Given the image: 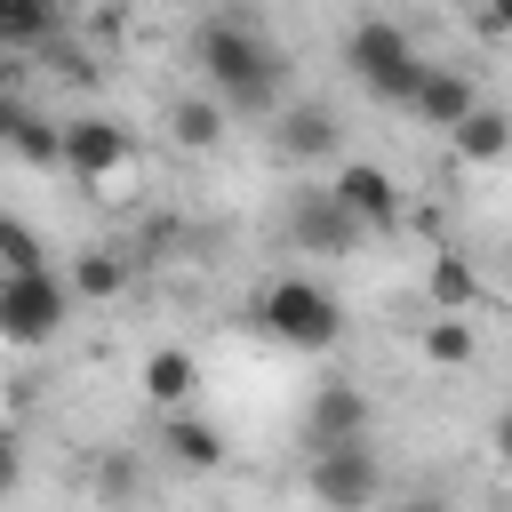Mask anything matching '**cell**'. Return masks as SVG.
I'll use <instances>...</instances> for the list:
<instances>
[{
	"mask_svg": "<svg viewBox=\"0 0 512 512\" xmlns=\"http://www.w3.org/2000/svg\"><path fill=\"white\" fill-rule=\"evenodd\" d=\"M448 160H456V168H496V160H512V112H504V104H480L472 120H456V128H448Z\"/></svg>",
	"mask_w": 512,
	"mask_h": 512,
	"instance_id": "cell-10",
	"label": "cell"
},
{
	"mask_svg": "<svg viewBox=\"0 0 512 512\" xmlns=\"http://www.w3.org/2000/svg\"><path fill=\"white\" fill-rule=\"evenodd\" d=\"M24 480V448H16V424H0V496Z\"/></svg>",
	"mask_w": 512,
	"mask_h": 512,
	"instance_id": "cell-23",
	"label": "cell"
},
{
	"mask_svg": "<svg viewBox=\"0 0 512 512\" xmlns=\"http://www.w3.org/2000/svg\"><path fill=\"white\" fill-rule=\"evenodd\" d=\"M192 64L208 72V88H216V104L224 112H272L280 104V48L248 24V16H208L200 32H192Z\"/></svg>",
	"mask_w": 512,
	"mask_h": 512,
	"instance_id": "cell-1",
	"label": "cell"
},
{
	"mask_svg": "<svg viewBox=\"0 0 512 512\" xmlns=\"http://www.w3.org/2000/svg\"><path fill=\"white\" fill-rule=\"evenodd\" d=\"M64 288H72V304H112L128 288V248H80L64 264Z\"/></svg>",
	"mask_w": 512,
	"mask_h": 512,
	"instance_id": "cell-13",
	"label": "cell"
},
{
	"mask_svg": "<svg viewBox=\"0 0 512 512\" xmlns=\"http://www.w3.org/2000/svg\"><path fill=\"white\" fill-rule=\"evenodd\" d=\"M480 32L488 40H512V0H480Z\"/></svg>",
	"mask_w": 512,
	"mask_h": 512,
	"instance_id": "cell-24",
	"label": "cell"
},
{
	"mask_svg": "<svg viewBox=\"0 0 512 512\" xmlns=\"http://www.w3.org/2000/svg\"><path fill=\"white\" fill-rule=\"evenodd\" d=\"M0 272H48V248L24 216H0Z\"/></svg>",
	"mask_w": 512,
	"mask_h": 512,
	"instance_id": "cell-21",
	"label": "cell"
},
{
	"mask_svg": "<svg viewBox=\"0 0 512 512\" xmlns=\"http://www.w3.org/2000/svg\"><path fill=\"white\" fill-rule=\"evenodd\" d=\"M56 0H0V48L8 56H24V48H48L56 40Z\"/></svg>",
	"mask_w": 512,
	"mask_h": 512,
	"instance_id": "cell-17",
	"label": "cell"
},
{
	"mask_svg": "<svg viewBox=\"0 0 512 512\" xmlns=\"http://www.w3.org/2000/svg\"><path fill=\"white\" fill-rule=\"evenodd\" d=\"M344 64H352V80L376 104H416V88H424V56H416V40L392 16H360L344 32Z\"/></svg>",
	"mask_w": 512,
	"mask_h": 512,
	"instance_id": "cell-3",
	"label": "cell"
},
{
	"mask_svg": "<svg viewBox=\"0 0 512 512\" xmlns=\"http://www.w3.org/2000/svg\"><path fill=\"white\" fill-rule=\"evenodd\" d=\"M64 176L88 192V200H120L136 184V136L104 112H80L64 120Z\"/></svg>",
	"mask_w": 512,
	"mask_h": 512,
	"instance_id": "cell-4",
	"label": "cell"
},
{
	"mask_svg": "<svg viewBox=\"0 0 512 512\" xmlns=\"http://www.w3.org/2000/svg\"><path fill=\"white\" fill-rule=\"evenodd\" d=\"M408 512H440V496H416V504H408Z\"/></svg>",
	"mask_w": 512,
	"mask_h": 512,
	"instance_id": "cell-27",
	"label": "cell"
},
{
	"mask_svg": "<svg viewBox=\"0 0 512 512\" xmlns=\"http://www.w3.org/2000/svg\"><path fill=\"white\" fill-rule=\"evenodd\" d=\"M8 152H16L24 168H64V128H56V120H40V112L24 104V120L8 128Z\"/></svg>",
	"mask_w": 512,
	"mask_h": 512,
	"instance_id": "cell-20",
	"label": "cell"
},
{
	"mask_svg": "<svg viewBox=\"0 0 512 512\" xmlns=\"http://www.w3.org/2000/svg\"><path fill=\"white\" fill-rule=\"evenodd\" d=\"M424 296H432V312H464V320H472V304H480V272H472V256L440 248V256L424 264Z\"/></svg>",
	"mask_w": 512,
	"mask_h": 512,
	"instance_id": "cell-16",
	"label": "cell"
},
{
	"mask_svg": "<svg viewBox=\"0 0 512 512\" xmlns=\"http://www.w3.org/2000/svg\"><path fill=\"white\" fill-rule=\"evenodd\" d=\"M304 440L328 448V440H368V392L352 376H320L312 400H304Z\"/></svg>",
	"mask_w": 512,
	"mask_h": 512,
	"instance_id": "cell-9",
	"label": "cell"
},
{
	"mask_svg": "<svg viewBox=\"0 0 512 512\" xmlns=\"http://www.w3.org/2000/svg\"><path fill=\"white\" fill-rule=\"evenodd\" d=\"M72 312V288L56 272H0V344L40 352Z\"/></svg>",
	"mask_w": 512,
	"mask_h": 512,
	"instance_id": "cell-6",
	"label": "cell"
},
{
	"mask_svg": "<svg viewBox=\"0 0 512 512\" xmlns=\"http://www.w3.org/2000/svg\"><path fill=\"white\" fill-rule=\"evenodd\" d=\"M328 192L344 200V216H352L360 232H392V224H400V184H392V168H376V160H344V168L328 176Z\"/></svg>",
	"mask_w": 512,
	"mask_h": 512,
	"instance_id": "cell-8",
	"label": "cell"
},
{
	"mask_svg": "<svg viewBox=\"0 0 512 512\" xmlns=\"http://www.w3.org/2000/svg\"><path fill=\"white\" fill-rule=\"evenodd\" d=\"M496 456H504V464H512V408H504V416H496Z\"/></svg>",
	"mask_w": 512,
	"mask_h": 512,
	"instance_id": "cell-26",
	"label": "cell"
},
{
	"mask_svg": "<svg viewBox=\"0 0 512 512\" xmlns=\"http://www.w3.org/2000/svg\"><path fill=\"white\" fill-rule=\"evenodd\" d=\"M96 488H104V496H128V488H136V456H128V448H112V456H104V472H96Z\"/></svg>",
	"mask_w": 512,
	"mask_h": 512,
	"instance_id": "cell-22",
	"label": "cell"
},
{
	"mask_svg": "<svg viewBox=\"0 0 512 512\" xmlns=\"http://www.w3.org/2000/svg\"><path fill=\"white\" fill-rule=\"evenodd\" d=\"M304 488H312L320 512H368V504L384 496V464H376L368 440H328V448H312Z\"/></svg>",
	"mask_w": 512,
	"mask_h": 512,
	"instance_id": "cell-5",
	"label": "cell"
},
{
	"mask_svg": "<svg viewBox=\"0 0 512 512\" xmlns=\"http://www.w3.org/2000/svg\"><path fill=\"white\" fill-rule=\"evenodd\" d=\"M336 144H344V128H336L328 104H296V112H280V152H288V160H328Z\"/></svg>",
	"mask_w": 512,
	"mask_h": 512,
	"instance_id": "cell-15",
	"label": "cell"
},
{
	"mask_svg": "<svg viewBox=\"0 0 512 512\" xmlns=\"http://www.w3.org/2000/svg\"><path fill=\"white\" fill-rule=\"evenodd\" d=\"M256 328H264L272 344H288V352H328V344L344 336V304H336L320 280L280 272V280L256 288Z\"/></svg>",
	"mask_w": 512,
	"mask_h": 512,
	"instance_id": "cell-2",
	"label": "cell"
},
{
	"mask_svg": "<svg viewBox=\"0 0 512 512\" xmlns=\"http://www.w3.org/2000/svg\"><path fill=\"white\" fill-rule=\"evenodd\" d=\"M416 352H424L432 368H464V360L480 352V336H472V320H464V312H432V320H424V336H416Z\"/></svg>",
	"mask_w": 512,
	"mask_h": 512,
	"instance_id": "cell-18",
	"label": "cell"
},
{
	"mask_svg": "<svg viewBox=\"0 0 512 512\" xmlns=\"http://www.w3.org/2000/svg\"><path fill=\"white\" fill-rule=\"evenodd\" d=\"M160 448H168V464L176 472H216L232 448H224V432L208 424V416H192V408H176L168 424H160Z\"/></svg>",
	"mask_w": 512,
	"mask_h": 512,
	"instance_id": "cell-12",
	"label": "cell"
},
{
	"mask_svg": "<svg viewBox=\"0 0 512 512\" xmlns=\"http://www.w3.org/2000/svg\"><path fill=\"white\" fill-rule=\"evenodd\" d=\"M16 80H24V72H16V56L0 48V104H16Z\"/></svg>",
	"mask_w": 512,
	"mask_h": 512,
	"instance_id": "cell-25",
	"label": "cell"
},
{
	"mask_svg": "<svg viewBox=\"0 0 512 512\" xmlns=\"http://www.w3.org/2000/svg\"><path fill=\"white\" fill-rule=\"evenodd\" d=\"M192 392H200V360H192L184 344H160V352L144 360V400L176 416V408H192Z\"/></svg>",
	"mask_w": 512,
	"mask_h": 512,
	"instance_id": "cell-14",
	"label": "cell"
},
{
	"mask_svg": "<svg viewBox=\"0 0 512 512\" xmlns=\"http://www.w3.org/2000/svg\"><path fill=\"white\" fill-rule=\"evenodd\" d=\"M288 240H296L304 256H352L368 232L344 216V200H336L328 184H312V192H296V208H288Z\"/></svg>",
	"mask_w": 512,
	"mask_h": 512,
	"instance_id": "cell-7",
	"label": "cell"
},
{
	"mask_svg": "<svg viewBox=\"0 0 512 512\" xmlns=\"http://www.w3.org/2000/svg\"><path fill=\"white\" fill-rule=\"evenodd\" d=\"M504 512H512V504H504Z\"/></svg>",
	"mask_w": 512,
	"mask_h": 512,
	"instance_id": "cell-28",
	"label": "cell"
},
{
	"mask_svg": "<svg viewBox=\"0 0 512 512\" xmlns=\"http://www.w3.org/2000/svg\"><path fill=\"white\" fill-rule=\"evenodd\" d=\"M408 112H424L432 128H456V120H472L480 112V88H472V72L464 64H424V88H416V104Z\"/></svg>",
	"mask_w": 512,
	"mask_h": 512,
	"instance_id": "cell-11",
	"label": "cell"
},
{
	"mask_svg": "<svg viewBox=\"0 0 512 512\" xmlns=\"http://www.w3.org/2000/svg\"><path fill=\"white\" fill-rule=\"evenodd\" d=\"M168 136H176L184 152H216V144H224V104H216V96H184V104L168 112Z\"/></svg>",
	"mask_w": 512,
	"mask_h": 512,
	"instance_id": "cell-19",
	"label": "cell"
}]
</instances>
